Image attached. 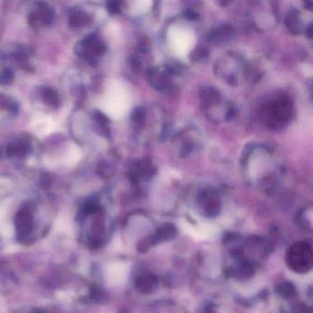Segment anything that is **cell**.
<instances>
[{"label": "cell", "mask_w": 313, "mask_h": 313, "mask_svg": "<svg viewBox=\"0 0 313 313\" xmlns=\"http://www.w3.org/2000/svg\"><path fill=\"white\" fill-rule=\"evenodd\" d=\"M32 313H50L48 312H46L44 310H35L34 312H32Z\"/></svg>", "instance_id": "obj_15"}, {"label": "cell", "mask_w": 313, "mask_h": 313, "mask_svg": "<svg viewBox=\"0 0 313 313\" xmlns=\"http://www.w3.org/2000/svg\"><path fill=\"white\" fill-rule=\"evenodd\" d=\"M14 80V74L10 69H5L0 73V84H11Z\"/></svg>", "instance_id": "obj_12"}, {"label": "cell", "mask_w": 313, "mask_h": 313, "mask_svg": "<svg viewBox=\"0 0 313 313\" xmlns=\"http://www.w3.org/2000/svg\"><path fill=\"white\" fill-rule=\"evenodd\" d=\"M54 8L47 3L39 2L29 15V21L34 29L48 26L54 21Z\"/></svg>", "instance_id": "obj_4"}, {"label": "cell", "mask_w": 313, "mask_h": 313, "mask_svg": "<svg viewBox=\"0 0 313 313\" xmlns=\"http://www.w3.org/2000/svg\"><path fill=\"white\" fill-rule=\"evenodd\" d=\"M0 107L8 110H15V102H12L8 97L4 95H0Z\"/></svg>", "instance_id": "obj_13"}, {"label": "cell", "mask_w": 313, "mask_h": 313, "mask_svg": "<svg viewBox=\"0 0 313 313\" xmlns=\"http://www.w3.org/2000/svg\"><path fill=\"white\" fill-rule=\"evenodd\" d=\"M203 313H216L213 305H208L204 308Z\"/></svg>", "instance_id": "obj_14"}, {"label": "cell", "mask_w": 313, "mask_h": 313, "mask_svg": "<svg viewBox=\"0 0 313 313\" xmlns=\"http://www.w3.org/2000/svg\"><path fill=\"white\" fill-rule=\"evenodd\" d=\"M176 227L173 225H165L163 227H161L160 229L156 231V233L151 237L153 244H156V243H160V242H166L168 240L173 239L174 237L176 236Z\"/></svg>", "instance_id": "obj_10"}, {"label": "cell", "mask_w": 313, "mask_h": 313, "mask_svg": "<svg viewBox=\"0 0 313 313\" xmlns=\"http://www.w3.org/2000/svg\"><path fill=\"white\" fill-rule=\"evenodd\" d=\"M158 285V279L153 274H144L138 276L135 282L136 289L144 294L152 293Z\"/></svg>", "instance_id": "obj_6"}, {"label": "cell", "mask_w": 313, "mask_h": 313, "mask_svg": "<svg viewBox=\"0 0 313 313\" xmlns=\"http://www.w3.org/2000/svg\"><path fill=\"white\" fill-rule=\"evenodd\" d=\"M89 22V16L81 9H74L69 16V25L73 29H80Z\"/></svg>", "instance_id": "obj_9"}, {"label": "cell", "mask_w": 313, "mask_h": 313, "mask_svg": "<svg viewBox=\"0 0 313 313\" xmlns=\"http://www.w3.org/2000/svg\"><path fill=\"white\" fill-rule=\"evenodd\" d=\"M167 36L169 44L178 56H186L189 54L195 45V34L187 27L174 25L169 29Z\"/></svg>", "instance_id": "obj_1"}, {"label": "cell", "mask_w": 313, "mask_h": 313, "mask_svg": "<svg viewBox=\"0 0 313 313\" xmlns=\"http://www.w3.org/2000/svg\"><path fill=\"white\" fill-rule=\"evenodd\" d=\"M14 223L17 240L22 244L29 242L34 230V216L31 207L20 209L16 213Z\"/></svg>", "instance_id": "obj_3"}, {"label": "cell", "mask_w": 313, "mask_h": 313, "mask_svg": "<svg viewBox=\"0 0 313 313\" xmlns=\"http://www.w3.org/2000/svg\"><path fill=\"white\" fill-rule=\"evenodd\" d=\"M103 51L102 44L99 41L93 38L91 36L84 39L76 47V53L77 55L84 59H89L92 57L100 55Z\"/></svg>", "instance_id": "obj_5"}, {"label": "cell", "mask_w": 313, "mask_h": 313, "mask_svg": "<svg viewBox=\"0 0 313 313\" xmlns=\"http://www.w3.org/2000/svg\"><path fill=\"white\" fill-rule=\"evenodd\" d=\"M41 98L47 106L53 108H57L60 105L59 94L52 87H42L41 89Z\"/></svg>", "instance_id": "obj_8"}, {"label": "cell", "mask_w": 313, "mask_h": 313, "mask_svg": "<svg viewBox=\"0 0 313 313\" xmlns=\"http://www.w3.org/2000/svg\"><path fill=\"white\" fill-rule=\"evenodd\" d=\"M31 151V144L28 140L21 139L16 144H10L7 147V153L8 156H17L23 157Z\"/></svg>", "instance_id": "obj_7"}, {"label": "cell", "mask_w": 313, "mask_h": 313, "mask_svg": "<svg viewBox=\"0 0 313 313\" xmlns=\"http://www.w3.org/2000/svg\"><path fill=\"white\" fill-rule=\"evenodd\" d=\"M287 261L290 268L298 273L309 271L313 265V251L311 246L306 243L294 244L288 252Z\"/></svg>", "instance_id": "obj_2"}, {"label": "cell", "mask_w": 313, "mask_h": 313, "mask_svg": "<svg viewBox=\"0 0 313 313\" xmlns=\"http://www.w3.org/2000/svg\"><path fill=\"white\" fill-rule=\"evenodd\" d=\"M278 292L281 294V296L285 297L286 298H291L294 296L296 290L295 287L291 283L286 282L283 283L278 287Z\"/></svg>", "instance_id": "obj_11"}]
</instances>
